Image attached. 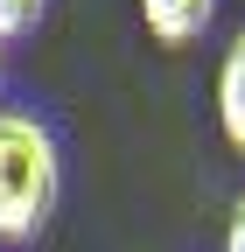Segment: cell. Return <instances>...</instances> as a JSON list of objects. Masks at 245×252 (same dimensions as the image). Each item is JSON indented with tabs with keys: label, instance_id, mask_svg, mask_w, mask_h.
<instances>
[{
	"label": "cell",
	"instance_id": "4",
	"mask_svg": "<svg viewBox=\"0 0 245 252\" xmlns=\"http://www.w3.org/2000/svg\"><path fill=\"white\" fill-rule=\"evenodd\" d=\"M42 7H49V0H0V42H14V35H35Z\"/></svg>",
	"mask_w": 245,
	"mask_h": 252
},
{
	"label": "cell",
	"instance_id": "1",
	"mask_svg": "<svg viewBox=\"0 0 245 252\" xmlns=\"http://www.w3.org/2000/svg\"><path fill=\"white\" fill-rule=\"evenodd\" d=\"M56 189H63V161L49 126L35 112L0 105V238H35L56 210Z\"/></svg>",
	"mask_w": 245,
	"mask_h": 252
},
{
	"label": "cell",
	"instance_id": "3",
	"mask_svg": "<svg viewBox=\"0 0 245 252\" xmlns=\"http://www.w3.org/2000/svg\"><path fill=\"white\" fill-rule=\"evenodd\" d=\"M140 14L161 42H196L210 28V14H217V0H140Z\"/></svg>",
	"mask_w": 245,
	"mask_h": 252
},
{
	"label": "cell",
	"instance_id": "6",
	"mask_svg": "<svg viewBox=\"0 0 245 252\" xmlns=\"http://www.w3.org/2000/svg\"><path fill=\"white\" fill-rule=\"evenodd\" d=\"M0 63H7V42H0Z\"/></svg>",
	"mask_w": 245,
	"mask_h": 252
},
{
	"label": "cell",
	"instance_id": "5",
	"mask_svg": "<svg viewBox=\"0 0 245 252\" xmlns=\"http://www.w3.org/2000/svg\"><path fill=\"white\" fill-rule=\"evenodd\" d=\"M224 252H245V196L231 203V224H224Z\"/></svg>",
	"mask_w": 245,
	"mask_h": 252
},
{
	"label": "cell",
	"instance_id": "2",
	"mask_svg": "<svg viewBox=\"0 0 245 252\" xmlns=\"http://www.w3.org/2000/svg\"><path fill=\"white\" fill-rule=\"evenodd\" d=\"M217 126H224V140L245 154V28L231 35V49L217 63Z\"/></svg>",
	"mask_w": 245,
	"mask_h": 252
}]
</instances>
